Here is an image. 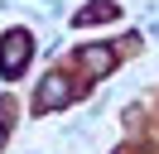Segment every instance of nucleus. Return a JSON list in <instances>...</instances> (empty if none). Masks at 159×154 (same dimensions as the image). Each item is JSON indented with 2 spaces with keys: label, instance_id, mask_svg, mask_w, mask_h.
I'll return each instance as SVG.
<instances>
[{
  "label": "nucleus",
  "instance_id": "nucleus-1",
  "mask_svg": "<svg viewBox=\"0 0 159 154\" xmlns=\"http://www.w3.org/2000/svg\"><path fill=\"white\" fill-rule=\"evenodd\" d=\"M29 34H24V29H10V34H5V58H0V67H5V77H20L24 72V63H29Z\"/></svg>",
  "mask_w": 159,
  "mask_h": 154
},
{
  "label": "nucleus",
  "instance_id": "nucleus-2",
  "mask_svg": "<svg viewBox=\"0 0 159 154\" xmlns=\"http://www.w3.org/2000/svg\"><path fill=\"white\" fill-rule=\"evenodd\" d=\"M63 101H72V87L63 82V77H48L43 92H39V111H53V106H63Z\"/></svg>",
  "mask_w": 159,
  "mask_h": 154
},
{
  "label": "nucleus",
  "instance_id": "nucleus-3",
  "mask_svg": "<svg viewBox=\"0 0 159 154\" xmlns=\"http://www.w3.org/2000/svg\"><path fill=\"white\" fill-rule=\"evenodd\" d=\"M92 19H116V5H87L77 15V24H92Z\"/></svg>",
  "mask_w": 159,
  "mask_h": 154
},
{
  "label": "nucleus",
  "instance_id": "nucleus-4",
  "mask_svg": "<svg viewBox=\"0 0 159 154\" xmlns=\"http://www.w3.org/2000/svg\"><path fill=\"white\" fill-rule=\"evenodd\" d=\"M0 144H5V120H0Z\"/></svg>",
  "mask_w": 159,
  "mask_h": 154
}]
</instances>
